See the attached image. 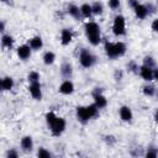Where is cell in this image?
<instances>
[{
	"label": "cell",
	"mask_w": 158,
	"mask_h": 158,
	"mask_svg": "<svg viewBox=\"0 0 158 158\" xmlns=\"http://www.w3.org/2000/svg\"><path fill=\"white\" fill-rule=\"evenodd\" d=\"M126 68H127V70L131 72V73H138V72H139V67H138V64H137L135 60H130V62L126 64Z\"/></svg>",
	"instance_id": "obj_25"
},
{
	"label": "cell",
	"mask_w": 158,
	"mask_h": 158,
	"mask_svg": "<svg viewBox=\"0 0 158 158\" xmlns=\"http://www.w3.org/2000/svg\"><path fill=\"white\" fill-rule=\"evenodd\" d=\"M21 148L23 152H31L33 149V141H32V137L31 136H25L21 138Z\"/></svg>",
	"instance_id": "obj_14"
},
{
	"label": "cell",
	"mask_w": 158,
	"mask_h": 158,
	"mask_svg": "<svg viewBox=\"0 0 158 158\" xmlns=\"http://www.w3.org/2000/svg\"><path fill=\"white\" fill-rule=\"evenodd\" d=\"M146 7H147V10H148V15H149V14H154L156 10H157V6H154V5L151 4V2H148V4L146 5Z\"/></svg>",
	"instance_id": "obj_32"
},
{
	"label": "cell",
	"mask_w": 158,
	"mask_h": 158,
	"mask_svg": "<svg viewBox=\"0 0 158 158\" xmlns=\"http://www.w3.org/2000/svg\"><path fill=\"white\" fill-rule=\"evenodd\" d=\"M153 69L154 68H151V67H147V65H141L138 73H139V75L143 80L152 81V80H154L153 79Z\"/></svg>",
	"instance_id": "obj_9"
},
{
	"label": "cell",
	"mask_w": 158,
	"mask_h": 158,
	"mask_svg": "<svg viewBox=\"0 0 158 158\" xmlns=\"http://www.w3.org/2000/svg\"><path fill=\"white\" fill-rule=\"evenodd\" d=\"M49 130H51V133L54 136V137H59L64 131H65V127H67V122L63 117H56L49 125H48Z\"/></svg>",
	"instance_id": "obj_5"
},
{
	"label": "cell",
	"mask_w": 158,
	"mask_h": 158,
	"mask_svg": "<svg viewBox=\"0 0 158 158\" xmlns=\"http://www.w3.org/2000/svg\"><path fill=\"white\" fill-rule=\"evenodd\" d=\"M54 60H56V54H54L53 52L48 51V52H46V53L43 54V63H44L46 65H51V64H53Z\"/></svg>",
	"instance_id": "obj_22"
},
{
	"label": "cell",
	"mask_w": 158,
	"mask_h": 158,
	"mask_svg": "<svg viewBox=\"0 0 158 158\" xmlns=\"http://www.w3.org/2000/svg\"><path fill=\"white\" fill-rule=\"evenodd\" d=\"M104 49H105V53L106 56L110 58V59H116L118 57H122L125 53H126V44L121 41L118 42H105L104 44Z\"/></svg>",
	"instance_id": "obj_2"
},
{
	"label": "cell",
	"mask_w": 158,
	"mask_h": 158,
	"mask_svg": "<svg viewBox=\"0 0 158 158\" xmlns=\"http://www.w3.org/2000/svg\"><path fill=\"white\" fill-rule=\"evenodd\" d=\"M127 4H128V6L131 9H135L139 2H138V0H127Z\"/></svg>",
	"instance_id": "obj_35"
},
{
	"label": "cell",
	"mask_w": 158,
	"mask_h": 158,
	"mask_svg": "<svg viewBox=\"0 0 158 158\" xmlns=\"http://www.w3.org/2000/svg\"><path fill=\"white\" fill-rule=\"evenodd\" d=\"M153 79L158 81V68H154L153 69Z\"/></svg>",
	"instance_id": "obj_37"
},
{
	"label": "cell",
	"mask_w": 158,
	"mask_h": 158,
	"mask_svg": "<svg viewBox=\"0 0 158 158\" xmlns=\"http://www.w3.org/2000/svg\"><path fill=\"white\" fill-rule=\"evenodd\" d=\"M6 157L7 158H17L19 157V153L15 151V149H9L6 152Z\"/></svg>",
	"instance_id": "obj_31"
},
{
	"label": "cell",
	"mask_w": 158,
	"mask_h": 158,
	"mask_svg": "<svg viewBox=\"0 0 158 158\" xmlns=\"http://www.w3.org/2000/svg\"><path fill=\"white\" fill-rule=\"evenodd\" d=\"M37 156H38L40 158H48V157H51V153H49V151H47L46 148L41 147V148H38V151H37Z\"/></svg>",
	"instance_id": "obj_29"
},
{
	"label": "cell",
	"mask_w": 158,
	"mask_h": 158,
	"mask_svg": "<svg viewBox=\"0 0 158 158\" xmlns=\"http://www.w3.org/2000/svg\"><path fill=\"white\" fill-rule=\"evenodd\" d=\"M0 31H1V32H4V31H5V22H4V21H1V25H0Z\"/></svg>",
	"instance_id": "obj_38"
},
{
	"label": "cell",
	"mask_w": 158,
	"mask_h": 158,
	"mask_svg": "<svg viewBox=\"0 0 158 158\" xmlns=\"http://www.w3.org/2000/svg\"><path fill=\"white\" fill-rule=\"evenodd\" d=\"M99 107L95 105V104H91V105H88V106H78L77 107V118L79 122L81 123H86L89 120L96 117L99 115Z\"/></svg>",
	"instance_id": "obj_1"
},
{
	"label": "cell",
	"mask_w": 158,
	"mask_h": 158,
	"mask_svg": "<svg viewBox=\"0 0 158 158\" xmlns=\"http://www.w3.org/2000/svg\"><path fill=\"white\" fill-rule=\"evenodd\" d=\"M14 42H15V40H14L12 36H10V35H5V33L1 36V46H2V48L11 49L12 46H14Z\"/></svg>",
	"instance_id": "obj_19"
},
{
	"label": "cell",
	"mask_w": 158,
	"mask_h": 158,
	"mask_svg": "<svg viewBox=\"0 0 158 158\" xmlns=\"http://www.w3.org/2000/svg\"><path fill=\"white\" fill-rule=\"evenodd\" d=\"M118 112H120V118H121L122 121H125V122H130V121H132V118H133V114H132V110H131L128 106H126V105L121 106Z\"/></svg>",
	"instance_id": "obj_12"
},
{
	"label": "cell",
	"mask_w": 158,
	"mask_h": 158,
	"mask_svg": "<svg viewBox=\"0 0 158 158\" xmlns=\"http://www.w3.org/2000/svg\"><path fill=\"white\" fill-rule=\"evenodd\" d=\"M85 35L86 38L89 41V43L91 46H98L101 42V35H100V26L94 22V21H89L85 23Z\"/></svg>",
	"instance_id": "obj_3"
},
{
	"label": "cell",
	"mask_w": 158,
	"mask_h": 158,
	"mask_svg": "<svg viewBox=\"0 0 158 158\" xmlns=\"http://www.w3.org/2000/svg\"><path fill=\"white\" fill-rule=\"evenodd\" d=\"M74 91V84L72 80L65 79L60 85H59V93L63 95H69Z\"/></svg>",
	"instance_id": "obj_11"
},
{
	"label": "cell",
	"mask_w": 158,
	"mask_h": 158,
	"mask_svg": "<svg viewBox=\"0 0 158 158\" xmlns=\"http://www.w3.org/2000/svg\"><path fill=\"white\" fill-rule=\"evenodd\" d=\"M31 47L30 44H21L17 47V56L22 60H27L31 57Z\"/></svg>",
	"instance_id": "obj_10"
},
{
	"label": "cell",
	"mask_w": 158,
	"mask_h": 158,
	"mask_svg": "<svg viewBox=\"0 0 158 158\" xmlns=\"http://www.w3.org/2000/svg\"><path fill=\"white\" fill-rule=\"evenodd\" d=\"M80 12H81V16L85 17V19H90L91 15H94L93 14V7L89 4H83L80 6Z\"/></svg>",
	"instance_id": "obj_21"
},
{
	"label": "cell",
	"mask_w": 158,
	"mask_h": 158,
	"mask_svg": "<svg viewBox=\"0 0 158 158\" xmlns=\"http://www.w3.org/2000/svg\"><path fill=\"white\" fill-rule=\"evenodd\" d=\"M67 12H68L73 19H75V20H80V17H83V16H81V12H80V7H78V6L74 5V4H69V5H68Z\"/></svg>",
	"instance_id": "obj_17"
},
{
	"label": "cell",
	"mask_w": 158,
	"mask_h": 158,
	"mask_svg": "<svg viewBox=\"0 0 158 158\" xmlns=\"http://www.w3.org/2000/svg\"><path fill=\"white\" fill-rule=\"evenodd\" d=\"M133 11H135L136 17H137V19H139V20H144V19L148 16V10H147L146 5L138 4V5L133 9Z\"/></svg>",
	"instance_id": "obj_15"
},
{
	"label": "cell",
	"mask_w": 158,
	"mask_h": 158,
	"mask_svg": "<svg viewBox=\"0 0 158 158\" xmlns=\"http://www.w3.org/2000/svg\"><path fill=\"white\" fill-rule=\"evenodd\" d=\"M91 7H93V14H94V15H101V14L104 12V6H102V4L99 2V1H95V2L91 5Z\"/></svg>",
	"instance_id": "obj_23"
},
{
	"label": "cell",
	"mask_w": 158,
	"mask_h": 158,
	"mask_svg": "<svg viewBox=\"0 0 158 158\" xmlns=\"http://www.w3.org/2000/svg\"><path fill=\"white\" fill-rule=\"evenodd\" d=\"M105 141H106L107 144L111 146V144H114V143L116 142V138H115L114 136H106V137H105Z\"/></svg>",
	"instance_id": "obj_33"
},
{
	"label": "cell",
	"mask_w": 158,
	"mask_h": 158,
	"mask_svg": "<svg viewBox=\"0 0 158 158\" xmlns=\"http://www.w3.org/2000/svg\"><path fill=\"white\" fill-rule=\"evenodd\" d=\"M28 44H30V47H31L32 49L38 51V49H41V48L43 47V41H42V38H41L40 36H35V37H32V38L28 41Z\"/></svg>",
	"instance_id": "obj_20"
},
{
	"label": "cell",
	"mask_w": 158,
	"mask_h": 158,
	"mask_svg": "<svg viewBox=\"0 0 158 158\" xmlns=\"http://www.w3.org/2000/svg\"><path fill=\"white\" fill-rule=\"evenodd\" d=\"M15 85V81L11 77H4L1 79V89L4 91H10Z\"/></svg>",
	"instance_id": "obj_18"
},
{
	"label": "cell",
	"mask_w": 158,
	"mask_h": 158,
	"mask_svg": "<svg viewBox=\"0 0 158 158\" xmlns=\"http://www.w3.org/2000/svg\"><path fill=\"white\" fill-rule=\"evenodd\" d=\"M1 1H2V2H7L9 0H1Z\"/></svg>",
	"instance_id": "obj_40"
},
{
	"label": "cell",
	"mask_w": 158,
	"mask_h": 158,
	"mask_svg": "<svg viewBox=\"0 0 158 158\" xmlns=\"http://www.w3.org/2000/svg\"><path fill=\"white\" fill-rule=\"evenodd\" d=\"M27 79H28V81H30V83H37V81H40L41 77H40V73H37V72L32 70V72H30V73H28Z\"/></svg>",
	"instance_id": "obj_26"
},
{
	"label": "cell",
	"mask_w": 158,
	"mask_h": 158,
	"mask_svg": "<svg viewBox=\"0 0 158 158\" xmlns=\"http://www.w3.org/2000/svg\"><path fill=\"white\" fill-rule=\"evenodd\" d=\"M143 65H147V67H151V68H156V60L153 59V57L146 56L143 58Z\"/></svg>",
	"instance_id": "obj_27"
},
{
	"label": "cell",
	"mask_w": 158,
	"mask_h": 158,
	"mask_svg": "<svg viewBox=\"0 0 158 158\" xmlns=\"http://www.w3.org/2000/svg\"><path fill=\"white\" fill-rule=\"evenodd\" d=\"M157 6H158V0H157Z\"/></svg>",
	"instance_id": "obj_41"
},
{
	"label": "cell",
	"mask_w": 158,
	"mask_h": 158,
	"mask_svg": "<svg viewBox=\"0 0 158 158\" xmlns=\"http://www.w3.org/2000/svg\"><path fill=\"white\" fill-rule=\"evenodd\" d=\"M144 156L147 158H154V157H157L158 156V148H156V147H148Z\"/></svg>",
	"instance_id": "obj_28"
},
{
	"label": "cell",
	"mask_w": 158,
	"mask_h": 158,
	"mask_svg": "<svg viewBox=\"0 0 158 158\" xmlns=\"http://www.w3.org/2000/svg\"><path fill=\"white\" fill-rule=\"evenodd\" d=\"M122 75H123V73H122L121 70H116V72H115V79H116L117 81L122 79Z\"/></svg>",
	"instance_id": "obj_36"
},
{
	"label": "cell",
	"mask_w": 158,
	"mask_h": 158,
	"mask_svg": "<svg viewBox=\"0 0 158 158\" xmlns=\"http://www.w3.org/2000/svg\"><path fill=\"white\" fill-rule=\"evenodd\" d=\"M93 96H94V104L99 109H104L107 106V99L102 95L100 88H95V90L93 91Z\"/></svg>",
	"instance_id": "obj_7"
},
{
	"label": "cell",
	"mask_w": 158,
	"mask_h": 158,
	"mask_svg": "<svg viewBox=\"0 0 158 158\" xmlns=\"http://www.w3.org/2000/svg\"><path fill=\"white\" fill-rule=\"evenodd\" d=\"M73 40V32L69 28H63L60 31V43L63 46H68Z\"/></svg>",
	"instance_id": "obj_13"
},
{
	"label": "cell",
	"mask_w": 158,
	"mask_h": 158,
	"mask_svg": "<svg viewBox=\"0 0 158 158\" xmlns=\"http://www.w3.org/2000/svg\"><path fill=\"white\" fill-rule=\"evenodd\" d=\"M112 32L115 36L121 37L126 35V20L122 15H117L112 22Z\"/></svg>",
	"instance_id": "obj_6"
},
{
	"label": "cell",
	"mask_w": 158,
	"mask_h": 158,
	"mask_svg": "<svg viewBox=\"0 0 158 158\" xmlns=\"http://www.w3.org/2000/svg\"><path fill=\"white\" fill-rule=\"evenodd\" d=\"M28 91H30L31 96H32L35 100H41V99H42V89H41L40 81H37V83H30Z\"/></svg>",
	"instance_id": "obj_8"
},
{
	"label": "cell",
	"mask_w": 158,
	"mask_h": 158,
	"mask_svg": "<svg viewBox=\"0 0 158 158\" xmlns=\"http://www.w3.org/2000/svg\"><path fill=\"white\" fill-rule=\"evenodd\" d=\"M142 91H143V94L146 96H153L156 94V88L153 85H151V84H147V85H144L142 88Z\"/></svg>",
	"instance_id": "obj_24"
},
{
	"label": "cell",
	"mask_w": 158,
	"mask_h": 158,
	"mask_svg": "<svg viewBox=\"0 0 158 158\" xmlns=\"http://www.w3.org/2000/svg\"><path fill=\"white\" fill-rule=\"evenodd\" d=\"M121 5V1L120 0H109V7L112 9V10H117Z\"/></svg>",
	"instance_id": "obj_30"
},
{
	"label": "cell",
	"mask_w": 158,
	"mask_h": 158,
	"mask_svg": "<svg viewBox=\"0 0 158 158\" xmlns=\"http://www.w3.org/2000/svg\"><path fill=\"white\" fill-rule=\"evenodd\" d=\"M79 63L83 68H90L96 63V57L86 48H83L79 53Z\"/></svg>",
	"instance_id": "obj_4"
},
{
	"label": "cell",
	"mask_w": 158,
	"mask_h": 158,
	"mask_svg": "<svg viewBox=\"0 0 158 158\" xmlns=\"http://www.w3.org/2000/svg\"><path fill=\"white\" fill-rule=\"evenodd\" d=\"M151 28H152L154 32H157V33H158V19H156V20H153V21H152Z\"/></svg>",
	"instance_id": "obj_34"
},
{
	"label": "cell",
	"mask_w": 158,
	"mask_h": 158,
	"mask_svg": "<svg viewBox=\"0 0 158 158\" xmlns=\"http://www.w3.org/2000/svg\"><path fill=\"white\" fill-rule=\"evenodd\" d=\"M60 74L65 79H69L73 75V67H72V64L69 62H64L60 65Z\"/></svg>",
	"instance_id": "obj_16"
},
{
	"label": "cell",
	"mask_w": 158,
	"mask_h": 158,
	"mask_svg": "<svg viewBox=\"0 0 158 158\" xmlns=\"http://www.w3.org/2000/svg\"><path fill=\"white\" fill-rule=\"evenodd\" d=\"M154 120L158 122V109L156 110V112H154Z\"/></svg>",
	"instance_id": "obj_39"
}]
</instances>
